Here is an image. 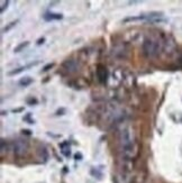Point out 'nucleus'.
<instances>
[{"mask_svg": "<svg viewBox=\"0 0 182 183\" xmlns=\"http://www.w3.org/2000/svg\"><path fill=\"white\" fill-rule=\"evenodd\" d=\"M162 48L161 42L147 37L143 42V53L146 57H154L156 56Z\"/></svg>", "mask_w": 182, "mask_h": 183, "instance_id": "obj_1", "label": "nucleus"}, {"mask_svg": "<svg viewBox=\"0 0 182 183\" xmlns=\"http://www.w3.org/2000/svg\"><path fill=\"white\" fill-rule=\"evenodd\" d=\"M12 151L17 156H21L28 151V142L26 139H16L12 142Z\"/></svg>", "mask_w": 182, "mask_h": 183, "instance_id": "obj_2", "label": "nucleus"}, {"mask_svg": "<svg viewBox=\"0 0 182 183\" xmlns=\"http://www.w3.org/2000/svg\"><path fill=\"white\" fill-rule=\"evenodd\" d=\"M97 78L100 83L105 84L107 82V79H108V71H107L106 66L102 65V64H99L97 66Z\"/></svg>", "mask_w": 182, "mask_h": 183, "instance_id": "obj_3", "label": "nucleus"}, {"mask_svg": "<svg viewBox=\"0 0 182 183\" xmlns=\"http://www.w3.org/2000/svg\"><path fill=\"white\" fill-rule=\"evenodd\" d=\"M63 67L69 72H76L78 70V64H76V60H72L71 59V60H66L63 63Z\"/></svg>", "mask_w": 182, "mask_h": 183, "instance_id": "obj_4", "label": "nucleus"}, {"mask_svg": "<svg viewBox=\"0 0 182 183\" xmlns=\"http://www.w3.org/2000/svg\"><path fill=\"white\" fill-rule=\"evenodd\" d=\"M43 17H44V19H45L46 21L59 20V19H62V18H63V16L61 15V14H54V12H46Z\"/></svg>", "mask_w": 182, "mask_h": 183, "instance_id": "obj_5", "label": "nucleus"}, {"mask_svg": "<svg viewBox=\"0 0 182 183\" xmlns=\"http://www.w3.org/2000/svg\"><path fill=\"white\" fill-rule=\"evenodd\" d=\"M37 64V62H35V63H32V64H29V65H26V66H21V67H18L17 70H12V71H10L8 74L9 75H14V74H18V73H20V72L25 71V70H27L28 67H30V66L33 65H36Z\"/></svg>", "mask_w": 182, "mask_h": 183, "instance_id": "obj_6", "label": "nucleus"}, {"mask_svg": "<svg viewBox=\"0 0 182 183\" xmlns=\"http://www.w3.org/2000/svg\"><path fill=\"white\" fill-rule=\"evenodd\" d=\"M32 83H33V79L29 78V76H24L19 80V84L21 86H28Z\"/></svg>", "mask_w": 182, "mask_h": 183, "instance_id": "obj_7", "label": "nucleus"}, {"mask_svg": "<svg viewBox=\"0 0 182 183\" xmlns=\"http://www.w3.org/2000/svg\"><path fill=\"white\" fill-rule=\"evenodd\" d=\"M17 23H18V20H15V21H11V23H9V25L6 26L5 28L2 29V33H7V31H9L10 29H11V28H12V27L17 24Z\"/></svg>", "mask_w": 182, "mask_h": 183, "instance_id": "obj_8", "label": "nucleus"}, {"mask_svg": "<svg viewBox=\"0 0 182 183\" xmlns=\"http://www.w3.org/2000/svg\"><path fill=\"white\" fill-rule=\"evenodd\" d=\"M28 44H29V42H25V43H21V44H19V45H18V46H17V47L15 48V52H16V53L20 52L21 50H24V48H25V47H26L27 45H28Z\"/></svg>", "mask_w": 182, "mask_h": 183, "instance_id": "obj_9", "label": "nucleus"}, {"mask_svg": "<svg viewBox=\"0 0 182 183\" xmlns=\"http://www.w3.org/2000/svg\"><path fill=\"white\" fill-rule=\"evenodd\" d=\"M7 152V144H6L5 139H1V154Z\"/></svg>", "mask_w": 182, "mask_h": 183, "instance_id": "obj_10", "label": "nucleus"}, {"mask_svg": "<svg viewBox=\"0 0 182 183\" xmlns=\"http://www.w3.org/2000/svg\"><path fill=\"white\" fill-rule=\"evenodd\" d=\"M8 5H9V1H8V0L2 2V7H1V10H0V12H1V14L5 11V8H7V6H8Z\"/></svg>", "mask_w": 182, "mask_h": 183, "instance_id": "obj_11", "label": "nucleus"}, {"mask_svg": "<svg viewBox=\"0 0 182 183\" xmlns=\"http://www.w3.org/2000/svg\"><path fill=\"white\" fill-rule=\"evenodd\" d=\"M54 66V63H50V64H47V65L44 66V69H43V71L45 72V71H48L51 67H53Z\"/></svg>", "mask_w": 182, "mask_h": 183, "instance_id": "obj_12", "label": "nucleus"}, {"mask_svg": "<svg viewBox=\"0 0 182 183\" xmlns=\"http://www.w3.org/2000/svg\"><path fill=\"white\" fill-rule=\"evenodd\" d=\"M27 102H28L29 105H36V103H37L38 101H37L35 98H34V99H28V100H27Z\"/></svg>", "mask_w": 182, "mask_h": 183, "instance_id": "obj_13", "label": "nucleus"}, {"mask_svg": "<svg viewBox=\"0 0 182 183\" xmlns=\"http://www.w3.org/2000/svg\"><path fill=\"white\" fill-rule=\"evenodd\" d=\"M23 134H25V135H32L30 130H28V129H25V130H23Z\"/></svg>", "mask_w": 182, "mask_h": 183, "instance_id": "obj_14", "label": "nucleus"}, {"mask_svg": "<svg viewBox=\"0 0 182 183\" xmlns=\"http://www.w3.org/2000/svg\"><path fill=\"white\" fill-rule=\"evenodd\" d=\"M44 41H45V38H40V40H38V42H37V44L40 45V44H42V43H44Z\"/></svg>", "mask_w": 182, "mask_h": 183, "instance_id": "obj_15", "label": "nucleus"}, {"mask_svg": "<svg viewBox=\"0 0 182 183\" xmlns=\"http://www.w3.org/2000/svg\"><path fill=\"white\" fill-rule=\"evenodd\" d=\"M178 62H179V64H180V65L182 66V55L180 56V57H179V59H178Z\"/></svg>", "mask_w": 182, "mask_h": 183, "instance_id": "obj_16", "label": "nucleus"}, {"mask_svg": "<svg viewBox=\"0 0 182 183\" xmlns=\"http://www.w3.org/2000/svg\"><path fill=\"white\" fill-rule=\"evenodd\" d=\"M76 160H81V154H76Z\"/></svg>", "mask_w": 182, "mask_h": 183, "instance_id": "obj_17", "label": "nucleus"}]
</instances>
